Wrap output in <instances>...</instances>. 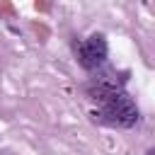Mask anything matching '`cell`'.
I'll list each match as a JSON object with an SVG mask.
<instances>
[{"mask_svg":"<svg viewBox=\"0 0 155 155\" xmlns=\"http://www.w3.org/2000/svg\"><path fill=\"white\" fill-rule=\"evenodd\" d=\"M121 82L124 80L116 82L109 75V78H97L85 87L87 97L97 104V109L92 111L94 121H99L104 126H111V128H131V126H136L138 107L124 92Z\"/></svg>","mask_w":155,"mask_h":155,"instance_id":"cell-1","label":"cell"},{"mask_svg":"<svg viewBox=\"0 0 155 155\" xmlns=\"http://www.w3.org/2000/svg\"><path fill=\"white\" fill-rule=\"evenodd\" d=\"M145 155H155V150H148V153H145Z\"/></svg>","mask_w":155,"mask_h":155,"instance_id":"cell-3","label":"cell"},{"mask_svg":"<svg viewBox=\"0 0 155 155\" xmlns=\"http://www.w3.org/2000/svg\"><path fill=\"white\" fill-rule=\"evenodd\" d=\"M75 53H78V63L85 70H99L107 63L109 44H107V39L102 34H90L87 39H82L75 46Z\"/></svg>","mask_w":155,"mask_h":155,"instance_id":"cell-2","label":"cell"}]
</instances>
